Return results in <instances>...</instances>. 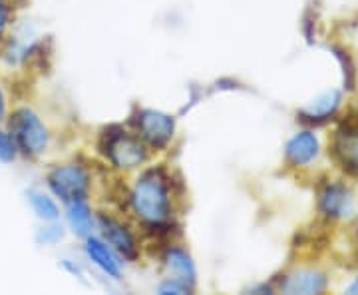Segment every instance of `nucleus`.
<instances>
[{"label":"nucleus","mask_w":358,"mask_h":295,"mask_svg":"<svg viewBox=\"0 0 358 295\" xmlns=\"http://www.w3.org/2000/svg\"><path fill=\"white\" fill-rule=\"evenodd\" d=\"M131 205L136 216L150 226H162L169 219L171 214L169 188L159 170H150L140 176L131 192Z\"/></svg>","instance_id":"1"},{"label":"nucleus","mask_w":358,"mask_h":295,"mask_svg":"<svg viewBox=\"0 0 358 295\" xmlns=\"http://www.w3.org/2000/svg\"><path fill=\"white\" fill-rule=\"evenodd\" d=\"M14 144L28 156H38L48 148V130L28 108L16 110L8 122Z\"/></svg>","instance_id":"2"},{"label":"nucleus","mask_w":358,"mask_h":295,"mask_svg":"<svg viewBox=\"0 0 358 295\" xmlns=\"http://www.w3.org/2000/svg\"><path fill=\"white\" fill-rule=\"evenodd\" d=\"M48 186L60 200L70 204L74 200H84L88 195L90 178L82 166L66 164V166L54 167L48 174Z\"/></svg>","instance_id":"3"},{"label":"nucleus","mask_w":358,"mask_h":295,"mask_svg":"<svg viewBox=\"0 0 358 295\" xmlns=\"http://www.w3.org/2000/svg\"><path fill=\"white\" fill-rule=\"evenodd\" d=\"M103 152L108 154L114 166L126 167V170L141 166L148 158L145 146L138 138H131L122 132L108 136V142L103 144Z\"/></svg>","instance_id":"4"},{"label":"nucleus","mask_w":358,"mask_h":295,"mask_svg":"<svg viewBox=\"0 0 358 295\" xmlns=\"http://www.w3.org/2000/svg\"><path fill=\"white\" fill-rule=\"evenodd\" d=\"M138 128L143 140L154 148H164L173 138L176 122L169 114L159 110H143L138 116Z\"/></svg>","instance_id":"5"},{"label":"nucleus","mask_w":358,"mask_h":295,"mask_svg":"<svg viewBox=\"0 0 358 295\" xmlns=\"http://www.w3.org/2000/svg\"><path fill=\"white\" fill-rule=\"evenodd\" d=\"M100 226H102L103 238L108 240V244L112 245L120 256H124L126 259H136L138 257L136 240H134V235L129 233V230L124 224L108 218V216H102L100 218Z\"/></svg>","instance_id":"6"},{"label":"nucleus","mask_w":358,"mask_h":295,"mask_svg":"<svg viewBox=\"0 0 358 295\" xmlns=\"http://www.w3.org/2000/svg\"><path fill=\"white\" fill-rule=\"evenodd\" d=\"M334 156L345 172L358 176V130H341L334 138Z\"/></svg>","instance_id":"7"},{"label":"nucleus","mask_w":358,"mask_h":295,"mask_svg":"<svg viewBox=\"0 0 358 295\" xmlns=\"http://www.w3.org/2000/svg\"><path fill=\"white\" fill-rule=\"evenodd\" d=\"M350 205H352L350 193H348L346 188L338 186V184L327 186L322 190V193H320V210L329 218H343V216H348Z\"/></svg>","instance_id":"8"},{"label":"nucleus","mask_w":358,"mask_h":295,"mask_svg":"<svg viewBox=\"0 0 358 295\" xmlns=\"http://www.w3.org/2000/svg\"><path fill=\"white\" fill-rule=\"evenodd\" d=\"M319 154V140L310 132H301L287 144V158L294 166H305Z\"/></svg>","instance_id":"9"},{"label":"nucleus","mask_w":358,"mask_h":295,"mask_svg":"<svg viewBox=\"0 0 358 295\" xmlns=\"http://www.w3.org/2000/svg\"><path fill=\"white\" fill-rule=\"evenodd\" d=\"M86 254H88L90 259H92L103 273L112 275L115 280L122 275V266H120L117 257L112 254V249L103 244V242L96 240V238H90L88 244H86Z\"/></svg>","instance_id":"10"},{"label":"nucleus","mask_w":358,"mask_h":295,"mask_svg":"<svg viewBox=\"0 0 358 295\" xmlns=\"http://www.w3.org/2000/svg\"><path fill=\"white\" fill-rule=\"evenodd\" d=\"M167 271L173 275V280L185 283L187 287H192L195 283V266H193L192 257L187 256L181 249H169L164 257Z\"/></svg>","instance_id":"11"},{"label":"nucleus","mask_w":358,"mask_h":295,"mask_svg":"<svg viewBox=\"0 0 358 295\" xmlns=\"http://www.w3.org/2000/svg\"><path fill=\"white\" fill-rule=\"evenodd\" d=\"M327 287V280L317 271H299L282 283L287 294H320Z\"/></svg>","instance_id":"12"},{"label":"nucleus","mask_w":358,"mask_h":295,"mask_svg":"<svg viewBox=\"0 0 358 295\" xmlns=\"http://www.w3.org/2000/svg\"><path fill=\"white\" fill-rule=\"evenodd\" d=\"M338 104H341V94L333 90L329 92V94H324V96H320V98H317L315 102L308 106L307 110L301 112V116L307 122H322V120L331 118L336 112Z\"/></svg>","instance_id":"13"},{"label":"nucleus","mask_w":358,"mask_h":295,"mask_svg":"<svg viewBox=\"0 0 358 295\" xmlns=\"http://www.w3.org/2000/svg\"><path fill=\"white\" fill-rule=\"evenodd\" d=\"M68 221L80 238H88L92 233V212L86 200H74L68 205Z\"/></svg>","instance_id":"14"},{"label":"nucleus","mask_w":358,"mask_h":295,"mask_svg":"<svg viewBox=\"0 0 358 295\" xmlns=\"http://www.w3.org/2000/svg\"><path fill=\"white\" fill-rule=\"evenodd\" d=\"M28 200H30L32 210L36 212V216H38V218L46 219V221H54V219H58V216H60L58 205L54 204V200L48 198L46 193L28 192Z\"/></svg>","instance_id":"15"},{"label":"nucleus","mask_w":358,"mask_h":295,"mask_svg":"<svg viewBox=\"0 0 358 295\" xmlns=\"http://www.w3.org/2000/svg\"><path fill=\"white\" fill-rule=\"evenodd\" d=\"M16 158V144L13 136L0 132V162H13Z\"/></svg>","instance_id":"16"},{"label":"nucleus","mask_w":358,"mask_h":295,"mask_svg":"<svg viewBox=\"0 0 358 295\" xmlns=\"http://www.w3.org/2000/svg\"><path fill=\"white\" fill-rule=\"evenodd\" d=\"M189 291V287L185 285V283L178 282V280H171V282L164 283L162 287H159V294L169 295V294H187Z\"/></svg>","instance_id":"17"},{"label":"nucleus","mask_w":358,"mask_h":295,"mask_svg":"<svg viewBox=\"0 0 358 295\" xmlns=\"http://www.w3.org/2000/svg\"><path fill=\"white\" fill-rule=\"evenodd\" d=\"M4 28H6V8H4V4L0 2V36H2Z\"/></svg>","instance_id":"18"},{"label":"nucleus","mask_w":358,"mask_h":295,"mask_svg":"<svg viewBox=\"0 0 358 295\" xmlns=\"http://www.w3.org/2000/svg\"><path fill=\"white\" fill-rule=\"evenodd\" d=\"M4 116V98H2V92H0V120Z\"/></svg>","instance_id":"19"}]
</instances>
